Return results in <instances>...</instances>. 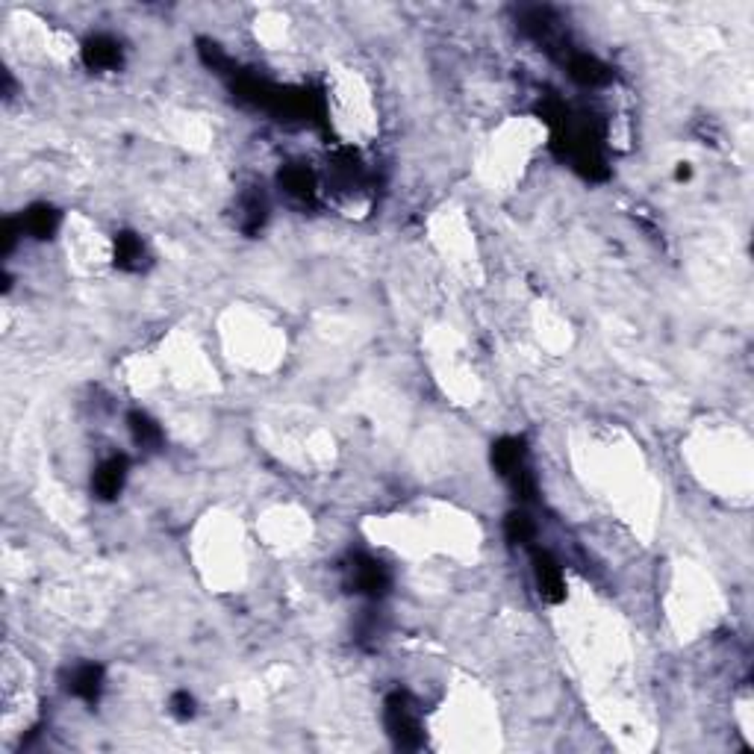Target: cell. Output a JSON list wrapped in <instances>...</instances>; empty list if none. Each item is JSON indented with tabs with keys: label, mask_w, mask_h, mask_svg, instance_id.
<instances>
[{
	"label": "cell",
	"mask_w": 754,
	"mask_h": 754,
	"mask_svg": "<svg viewBox=\"0 0 754 754\" xmlns=\"http://www.w3.org/2000/svg\"><path fill=\"white\" fill-rule=\"evenodd\" d=\"M534 578H537V586H539V595L545 598V602L557 604L566 598V581H563V572H560L557 560L548 554V551H534Z\"/></svg>",
	"instance_id": "cell-2"
},
{
	"label": "cell",
	"mask_w": 754,
	"mask_h": 754,
	"mask_svg": "<svg viewBox=\"0 0 754 754\" xmlns=\"http://www.w3.org/2000/svg\"><path fill=\"white\" fill-rule=\"evenodd\" d=\"M525 460H528V448H525V442L516 437L498 439L496 446H492V466H496L504 478L516 475L519 469H525L528 466Z\"/></svg>",
	"instance_id": "cell-6"
},
{
	"label": "cell",
	"mask_w": 754,
	"mask_h": 754,
	"mask_svg": "<svg viewBox=\"0 0 754 754\" xmlns=\"http://www.w3.org/2000/svg\"><path fill=\"white\" fill-rule=\"evenodd\" d=\"M569 74H572V80L581 83V86H604L607 80H611V69L589 53L569 56Z\"/></svg>",
	"instance_id": "cell-7"
},
{
	"label": "cell",
	"mask_w": 754,
	"mask_h": 754,
	"mask_svg": "<svg viewBox=\"0 0 754 754\" xmlns=\"http://www.w3.org/2000/svg\"><path fill=\"white\" fill-rule=\"evenodd\" d=\"M280 186H283L292 198L309 201L316 192V180L304 166H286L283 171H280Z\"/></svg>",
	"instance_id": "cell-10"
},
{
	"label": "cell",
	"mask_w": 754,
	"mask_h": 754,
	"mask_svg": "<svg viewBox=\"0 0 754 754\" xmlns=\"http://www.w3.org/2000/svg\"><path fill=\"white\" fill-rule=\"evenodd\" d=\"M103 690V669L94 663H86L74 672L71 678V693L83 701H98Z\"/></svg>",
	"instance_id": "cell-8"
},
{
	"label": "cell",
	"mask_w": 754,
	"mask_h": 754,
	"mask_svg": "<svg viewBox=\"0 0 754 754\" xmlns=\"http://www.w3.org/2000/svg\"><path fill=\"white\" fill-rule=\"evenodd\" d=\"M351 586L363 595L381 598V595H386V589H389V572H386V569L372 557H354Z\"/></svg>",
	"instance_id": "cell-3"
},
{
	"label": "cell",
	"mask_w": 754,
	"mask_h": 754,
	"mask_svg": "<svg viewBox=\"0 0 754 754\" xmlns=\"http://www.w3.org/2000/svg\"><path fill=\"white\" fill-rule=\"evenodd\" d=\"M171 704H174V713H177L180 719H186V717H192V713H195V701H192L189 693H177V695L171 699Z\"/></svg>",
	"instance_id": "cell-15"
},
{
	"label": "cell",
	"mask_w": 754,
	"mask_h": 754,
	"mask_svg": "<svg viewBox=\"0 0 754 754\" xmlns=\"http://www.w3.org/2000/svg\"><path fill=\"white\" fill-rule=\"evenodd\" d=\"M386 728H389L395 746H401V749H415L422 742L419 722H415L410 701L404 699L401 693H392L389 699H386Z\"/></svg>",
	"instance_id": "cell-1"
},
{
	"label": "cell",
	"mask_w": 754,
	"mask_h": 754,
	"mask_svg": "<svg viewBox=\"0 0 754 754\" xmlns=\"http://www.w3.org/2000/svg\"><path fill=\"white\" fill-rule=\"evenodd\" d=\"M56 225H60V216H56V209L47 204L27 209V216H24V230L36 239H47L56 230Z\"/></svg>",
	"instance_id": "cell-12"
},
{
	"label": "cell",
	"mask_w": 754,
	"mask_h": 754,
	"mask_svg": "<svg viewBox=\"0 0 754 754\" xmlns=\"http://www.w3.org/2000/svg\"><path fill=\"white\" fill-rule=\"evenodd\" d=\"M83 60L89 69H98V71L119 69L121 65V45L110 36H94L83 47Z\"/></svg>",
	"instance_id": "cell-5"
},
{
	"label": "cell",
	"mask_w": 754,
	"mask_h": 754,
	"mask_svg": "<svg viewBox=\"0 0 754 754\" xmlns=\"http://www.w3.org/2000/svg\"><path fill=\"white\" fill-rule=\"evenodd\" d=\"M507 539L510 543H516V545H525L534 539V521H530L528 513H521V510H516V513H510L507 516Z\"/></svg>",
	"instance_id": "cell-13"
},
{
	"label": "cell",
	"mask_w": 754,
	"mask_h": 754,
	"mask_svg": "<svg viewBox=\"0 0 754 754\" xmlns=\"http://www.w3.org/2000/svg\"><path fill=\"white\" fill-rule=\"evenodd\" d=\"M115 263L121 268H127V272H136L144 263V245L136 234H119L115 239Z\"/></svg>",
	"instance_id": "cell-11"
},
{
	"label": "cell",
	"mask_w": 754,
	"mask_h": 754,
	"mask_svg": "<svg viewBox=\"0 0 754 754\" xmlns=\"http://www.w3.org/2000/svg\"><path fill=\"white\" fill-rule=\"evenodd\" d=\"M263 221H266V201L259 195H248L245 204H242V227L248 234H254V230L263 227Z\"/></svg>",
	"instance_id": "cell-14"
},
{
	"label": "cell",
	"mask_w": 754,
	"mask_h": 754,
	"mask_svg": "<svg viewBox=\"0 0 754 754\" xmlns=\"http://www.w3.org/2000/svg\"><path fill=\"white\" fill-rule=\"evenodd\" d=\"M130 433H133V442L142 448H160L162 446V430H160V424L151 419V415H144V413H130Z\"/></svg>",
	"instance_id": "cell-9"
},
{
	"label": "cell",
	"mask_w": 754,
	"mask_h": 754,
	"mask_svg": "<svg viewBox=\"0 0 754 754\" xmlns=\"http://www.w3.org/2000/svg\"><path fill=\"white\" fill-rule=\"evenodd\" d=\"M124 478H127V460L124 457H110L101 463V469L94 471V496L103 501L119 498V492L124 489Z\"/></svg>",
	"instance_id": "cell-4"
}]
</instances>
